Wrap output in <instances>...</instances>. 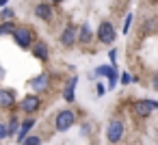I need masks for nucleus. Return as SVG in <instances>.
I'll return each mask as SVG.
<instances>
[{"label": "nucleus", "instance_id": "1", "mask_svg": "<svg viewBox=\"0 0 158 145\" xmlns=\"http://www.w3.org/2000/svg\"><path fill=\"white\" fill-rule=\"evenodd\" d=\"M11 37H13V44H15L18 48H22V50H31V48L37 44L35 31H33L31 26H26V24H18Z\"/></svg>", "mask_w": 158, "mask_h": 145}, {"label": "nucleus", "instance_id": "2", "mask_svg": "<svg viewBox=\"0 0 158 145\" xmlns=\"http://www.w3.org/2000/svg\"><path fill=\"white\" fill-rule=\"evenodd\" d=\"M156 110H158V100H152V97H139L130 104V113L139 119H147Z\"/></svg>", "mask_w": 158, "mask_h": 145}, {"label": "nucleus", "instance_id": "3", "mask_svg": "<svg viewBox=\"0 0 158 145\" xmlns=\"http://www.w3.org/2000/svg\"><path fill=\"white\" fill-rule=\"evenodd\" d=\"M126 136V123L119 119V117H113L108 123H106V141L110 145H119Z\"/></svg>", "mask_w": 158, "mask_h": 145}, {"label": "nucleus", "instance_id": "4", "mask_svg": "<svg viewBox=\"0 0 158 145\" xmlns=\"http://www.w3.org/2000/svg\"><path fill=\"white\" fill-rule=\"evenodd\" d=\"M74 123H76V110L74 108H63L54 117V130L56 132H67Z\"/></svg>", "mask_w": 158, "mask_h": 145}, {"label": "nucleus", "instance_id": "5", "mask_svg": "<svg viewBox=\"0 0 158 145\" xmlns=\"http://www.w3.org/2000/svg\"><path fill=\"white\" fill-rule=\"evenodd\" d=\"M95 37H98V41L104 44V46L115 44V39H117V31H115L113 22H108V20L100 22V26H98V31H95Z\"/></svg>", "mask_w": 158, "mask_h": 145}, {"label": "nucleus", "instance_id": "6", "mask_svg": "<svg viewBox=\"0 0 158 145\" xmlns=\"http://www.w3.org/2000/svg\"><path fill=\"white\" fill-rule=\"evenodd\" d=\"M18 108L24 113V115H28V117H33L39 108H41V97H39V93H28V95H24L22 100H20V104H18Z\"/></svg>", "mask_w": 158, "mask_h": 145}, {"label": "nucleus", "instance_id": "7", "mask_svg": "<svg viewBox=\"0 0 158 145\" xmlns=\"http://www.w3.org/2000/svg\"><path fill=\"white\" fill-rule=\"evenodd\" d=\"M95 76H100V78H108V89H115L117 87V82H119V74H117V67L115 65H100V67H95V72H93Z\"/></svg>", "mask_w": 158, "mask_h": 145}, {"label": "nucleus", "instance_id": "8", "mask_svg": "<svg viewBox=\"0 0 158 145\" xmlns=\"http://www.w3.org/2000/svg\"><path fill=\"white\" fill-rule=\"evenodd\" d=\"M59 44H61L63 48H74V46L78 44V28H76L74 24H67V26L61 31V35H59Z\"/></svg>", "mask_w": 158, "mask_h": 145}, {"label": "nucleus", "instance_id": "9", "mask_svg": "<svg viewBox=\"0 0 158 145\" xmlns=\"http://www.w3.org/2000/svg\"><path fill=\"white\" fill-rule=\"evenodd\" d=\"M50 80H52V76L50 74H37L35 78H31L28 80V89L33 91V93H44V91H48L50 89Z\"/></svg>", "mask_w": 158, "mask_h": 145}, {"label": "nucleus", "instance_id": "10", "mask_svg": "<svg viewBox=\"0 0 158 145\" xmlns=\"http://www.w3.org/2000/svg\"><path fill=\"white\" fill-rule=\"evenodd\" d=\"M18 104V93L15 89H7V87H0V108L11 110Z\"/></svg>", "mask_w": 158, "mask_h": 145}, {"label": "nucleus", "instance_id": "11", "mask_svg": "<svg viewBox=\"0 0 158 145\" xmlns=\"http://www.w3.org/2000/svg\"><path fill=\"white\" fill-rule=\"evenodd\" d=\"M35 18L41 20V22H52V18H54V5H50V2H39V5L35 7Z\"/></svg>", "mask_w": 158, "mask_h": 145}, {"label": "nucleus", "instance_id": "12", "mask_svg": "<svg viewBox=\"0 0 158 145\" xmlns=\"http://www.w3.org/2000/svg\"><path fill=\"white\" fill-rule=\"evenodd\" d=\"M31 52H33V56H35L37 61H41V63H46V61L50 59V48H48L46 41H37V44L31 48Z\"/></svg>", "mask_w": 158, "mask_h": 145}, {"label": "nucleus", "instance_id": "13", "mask_svg": "<svg viewBox=\"0 0 158 145\" xmlns=\"http://www.w3.org/2000/svg\"><path fill=\"white\" fill-rule=\"evenodd\" d=\"M76 85H78V76H72L67 80V85L63 87V100L69 102V104L76 100Z\"/></svg>", "mask_w": 158, "mask_h": 145}, {"label": "nucleus", "instance_id": "14", "mask_svg": "<svg viewBox=\"0 0 158 145\" xmlns=\"http://www.w3.org/2000/svg\"><path fill=\"white\" fill-rule=\"evenodd\" d=\"M35 128V117H26L24 121H22V126H20V132H18V143H22L26 136H31V130Z\"/></svg>", "mask_w": 158, "mask_h": 145}, {"label": "nucleus", "instance_id": "15", "mask_svg": "<svg viewBox=\"0 0 158 145\" xmlns=\"http://www.w3.org/2000/svg\"><path fill=\"white\" fill-rule=\"evenodd\" d=\"M91 39H93V33H91V26L89 24H82L80 28H78V41L80 44H91Z\"/></svg>", "mask_w": 158, "mask_h": 145}, {"label": "nucleus", "instance_id": "16", "mask_svg": "<svg viewBox=\"0 0 158 145\" xmlns=\"http://www.w3.org/2000/svg\"><path fill=\"white\" fill-rule=\"evenodd\" d=\"M20 126H22V121H20L18 117H11V119H9V123H7V132H9V136H18Z\"/></svg>", "mask_w": 158, "mask_h": 145}, {"label": "nucleus", "instance_id": "17", "mask_svg": "<svg viewBox=\"0 0 158 145\" xmlns=\"http://www.w3.org/2000/svg\"><path fill=\"white\" fill-rule=\"evenodd\" d=\"M15 22H0V37H7V35H13L15 31Z\"/></svg>", "mask_w": 158, "mask_h": 145}, {"label": "nucleus", "instance_id": "18", "mask_svg": "<svg viewBox=\"0 0 158 145\" xmlns=\"http://www.w3.org/2000/svg\"><path fill=\"white\" fill-rule=\"evenodd\" d=\"M0 22H15V11L5 7L2 11H0Z\"/></svg>", "mask_w": 158, "mask_h": 145}, {"label": "nucleus", "instance_id": "19", "mask_svg": "<svg viewBox=\"0 0 158 145\" xmlns=\"http://www.w3.org/2000/svg\"><path fill=\"white\" fill-rule=\"evenodd\" d=\"M44 143V139L39 136V134H31V136H26L20 145H41Z\"/></svg>", "mask_w": 158, "mask_h": 145}, {"label": "nucleus", "instance_id": "20", "mask_svg": "<svg viewBox=\"0 0 158 145\" xmlns=\"http://www.w3.org/2000/svg\"><path fill=\"white\" fill-rule=\"evenodd\" d=\"M132 18H134L132 13H128V15H126V20H123V28H121V33H123V35H128V33H130V26H132Z\"/></svg>", "mask_w": 158, "mask_h": 145}, {"label": "nucleus", "instance_id": "21", "mask_svg": "<svg viewBox=\"0 0 158 145\" xmlns=\"http://www.w3.org/2000/svg\"><path fill=\"white\" fill-rule=\"evenodd\" d=\"M136 80H139V78H132V74H128V72H123V74H121V78H119V82H121L123 87H126V85H130V82H136Z\"/></svg>", "mask_w": 158, "mask_h": 145}, {"label": "nucleus", "instance_id": "22", "mask_svg": "<svg viewBox=\"0 0 158 145\" xmlns=\"http://www.w3.org/2000/svg\"><path fill=\"white\" fill-rule=\"evenodd\" d=\"M5 139H9V132H7V123H2V121H0V141H5Z\"/></svg>", "mask_w": 158, "mask_h": 145}, {"label": "nucleus", "instance_id": "23", "mask_svg": "<svg viewBox=\"0 0 158 145\" xmlns=\"http://www.w3.org/2000/svg\"><path fill=\"white\" fill-rule=\"evenodd\" d=\"M108 59H110V65H115V63H117V50H115V48H110V52H108Z\"/></svg>", "mask_w": 158, "mask_h": 145}, {"label": "nucleus", "instance_id": "24", "mask_svg": "<svg viewBox=\"0 0 158 145\" xmlns=\"http://www.w3.org/2000/svg\"><path fill=\"white\" fill-rule=\"evenodd\" d=\"M152 89H154V91H158V72H154V74H152Z\"/></svg>", "mask_w": 158, "mask_h": 145}, {"label": "nucleus", "instance_id": "25", "mask_svg": "<svg viewBox=\"0 0 158 145\" xmlns=\"http://www.w3.org/2000/svg\"><path fill=\"white\" fill-rule=\"evenodd\" d=\"M95 91H98V95H100V97H102V95H104V93H106V87H104V85H102V82H98V85H95Z\"/></svg>", "mask_w": 158, "mask_h": 145}, {"label": "nucleus", "instance_id": "26", "mask_svg": "<svg viewBox=\"0 0 158 145\" xmlns=\"http://www.w3.org/2000/svg\"><path fill=\"white\" fill-rule=\"evenodd\" d=\"M48 2H50V5H61L63 0H48Z\"/></svg>", "mask_w": 158, "mask_h": 145}, {"label": "nucleus", "instance_id": "27", "mask_svg": "<svg viewBox=\"0 0 158 145\" xmlns=\"http://www.w3.org/2000/svg\"><path fill=\"white\" fill-rule=\"evenodd\" d=\"M7 2H9V0H0V7L5 9V7H7Z\"/></svg>", "mask_w": 158, "mask_h": 145}, {"label": "nucleus", "instance_id": "28", "mask_svg": "<svg viewBox=\"0 0 158 145\" xmlns=\"http://www.w3.org/2000/svg\"><path fill=\"white\" fill-rule=\"evenodd\" d=\"M2 78H5V69H2V67H0V80H2Z\"/></svg>", "mask_w": 158, "mask_h": 145}]
</instances>
